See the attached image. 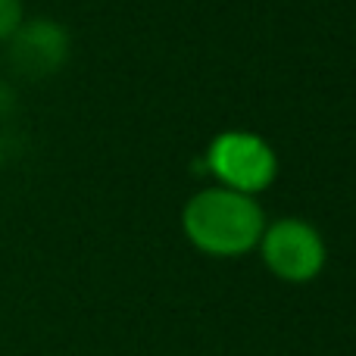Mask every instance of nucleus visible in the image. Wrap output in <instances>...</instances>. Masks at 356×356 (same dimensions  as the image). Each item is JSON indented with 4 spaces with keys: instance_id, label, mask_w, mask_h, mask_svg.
<instances>
[{
    "instance_id": "2",
    "label": "nucleus",
    "mask_w": 356,
    "mask_h": 356,
    "mask_svg": "<svg viewBox=\"0 0 356 356\" xmlns=\"http://www.w3.org/2000/svg\"><path fill=\"white\" fill-rule=\"evenodd\" d=\"M207 172L222 184V188L241 191V194H263L278 178V154L263 135L247 129H228L219 131L207 144L203 156Z\"/></svg>"
},
{
    "instance_id": "7",
    "label": "nucleus",
    "mask_w": 356,
    "mask_h": 356,
    "mask_svg": "<svg viewBox=\"0 0 356 356\" xmlns=\"http://www.w3.org/2000/svg\"><path fill=\"white\" fill-rule=\"evenodd\" d=\"M0 166H3V135H0Z\"/></svg>"
},
{
    "instance_id": "5",
    "label": "nucleus",
    "mask_w": 356,
    "mask_h": 356,
    "mask_svg": "<svg viewBox=\"0 0 356 356\" xmlns=\"http://www.w3.org/2000/svg\"><path fill=\"white\" fill-rule=\"evenodd\" d=\"M22 22H25V3L22 0H0V44L10 41Z\"/></svg>"
},
{
    "instance_id": "1",
    "label": "nucleus",
    "mask_w": 356,
    "mask_h": 356,
    "mask_svg": "<svg viewBox=\"0 0 356 356\" xmlns=\"http://www.w3.org/2000/svg\"><path fill=\"white\" fill-rule=\"evenodd\" d=\"M266 228V213L257 197L241 191L203 188L181 207V232L200 253L216 259H234L257 250Z\"/></svg>"
},
{
    "instance_id": "4",
    "label": "nucleus",
    "mask_w": 356,
    "mask_h": 356,
    "mask_svg": "<svg viewBox=\"0 0 356 356\" xmlns=\"http://www.w3.org/2000/svg\"><path fill=\"white\" fill-rule=\"evenodd\" d=\"M72 56V35L60 19L25 16L16 35L6 41V63L29 81H44L63 72Z\"/></svg>"
},
{
    "instance_id": "6",
    "label": "nucleus",
    "mask_w": 356,
    "mask_h": 356,
    "mask_svg": "<svg viewBox=\"0 0 356 356\" xmlns=\"http://www.w3.org/2000/svg\"><path fill=\"white\" fill-rule=\"evenodd\" d=\"M16 94H13V88L6 85V81H0V116H6V113L13 110V104H16Z\"/></svg>"
},
{
    "instance_id": "3",
    "label": "nucleus",
    "mask_w": 356,
    "mask_h": 356,
    "mask_svg": "<svg viewBox=\"0 0 356 356\" xmlns=\"http://www.w3.org/2000/svg\"><path fill=\"white\" fill-rule=\"evenodd\" d=\"M257 247L266 269L278 282L288 284H307L313 278H319L328 259L319 228L307 219H297V216L266 222L263 238H259Z\"/></svg>"
}]
</instances>
